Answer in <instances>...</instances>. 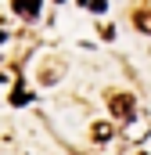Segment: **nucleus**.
<instances>
[{
	"instance_id": "5",
	"label": "nucleus",
	"mask_w": 151,
	"mask_h": 155,
	"mask_svg": "<svg viewBox=\"0 0 151 155\" xmlns=\"http://www.w3.org/2000/svg\"><path fill=\"white\" fill-rule=\"evenodd\" d=\"M79 4H83V7H90V11H104V7H108L104 0H79Z\"/></svg>"
},
{
	"instance_id": "1",
	"label": "nucleus",
	"mask_w": 151,
	"mask_h": 155,
	"mask_svg": "<svg viewBox=\"0 0 151 155\" xmlns=\"http://www.w3.org/2000/svg\"><path fill=\"white\" fill-rule=\"evenodd\" d=\"M108 108H112V116L119 119V123H126V126L137 119V112H133V97H130V94H112V97H108Z\"/></svg>"
},
{
	"instance_id": "3",
	"label": "nucleus",
	"mask_w": 151,
	"mask_h": 155,
	"mask_svg": "<svg viewBox=\"0 0 151 155\" xmlns=\"http://www.w3.org/2000/svg\"><path fill=\"white\" fill-rule=\"evenodd\" d=\"M112 123H94V126H90V137H94V144H108V141H112Z\"/></svg>"
},
{
	"instance_id": "6",
	"label": "nucleus",
	"mask_w": 151,
	"mask_h": 155,
	"mask_svg": "<svg viewBox=\"0 0 151 155\" xmlns=\"http://www.w3.org/2000/svg\"><path fill=\"white\" fill-rule=\"evenodd\" d=\"M0 83H4V76H0Z\"/></svg>"
},
{
	"instance_id": "4",
	"label": "nucleus",
	"mask_w": 151,
	"mask_h": 155,
	"mask_svg": "<svg viewBox=\"0 0 151 155\" xmlns=\"http://www.w3.org/2000/svg\"><path fill=\"white\" fill-rule=\"evenodd\" d=\"M133 25H137L140 33H151V11H137V15H133Z\"/></svg>"
},
{
	"instance_id": "7",
	"label": "nucleus",
	"mask_w": 151,
	"mask_h": 155,
	"mask_svg": "<svg viewBox=\"0 0 151 155\" xmlns=\"http://www.w3.org/2000/svg\"><path fill=\"white\" fill-rule=\"evenodd\" d=\"M140 155H148V152H140Z\"/></svg>"
},
{
	"instance_id": "2",
	"label": "nucleus",
	"mask_w": 151,
	"mask_h": 155,
	"mask_svg": "<svg viewBox=\"0 0 151 155\" xmlns=\"http://www.w3.org/2000/svg\"><path fill=\"white\" fill-rule=\"evenodd\" d=\"M11 7H14L18 18H29V22L40 15V0H11Z\"/></svg>"
}]
</instances>
